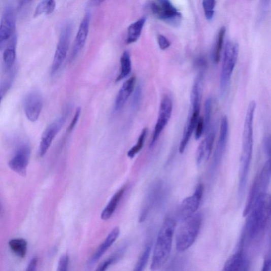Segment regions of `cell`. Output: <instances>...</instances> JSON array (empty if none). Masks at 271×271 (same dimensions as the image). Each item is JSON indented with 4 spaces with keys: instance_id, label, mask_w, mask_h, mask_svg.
I'll list each match as a JSON object with an SVG mask.
<instances>
[{
    "instance_id": "obj_2",
    "label": "cell",
    "mask_w": 271,
    "mask_h": 271,
    "mask_svg": "<svg viewBox=\"0 0 271 271\" xmlns=\"http://www.w3.org/2000/svg\"><path fill=\"white\" fill-rule=\"evenodd\" d=\"M176 224L171 218H166L160 229L156 239L151 266L152 270L162 268L170 256Z\"/></svg>"
},
{
    "instance_id": "obj_36",
    "label": "cell",
    "mask_w": 271,
    "mask_h": 271,
    "mask_svg": "<svg viewBox=\"0 0 271 271\" xmlns=\"http://www.w3.org/2000/svg\"><path fill=\"white\" fill-rule=\"evenodd\" d=\"M69 258L67 255L65 254L61 256L58 262V271H66L67 270L69 265Z\"/></svg>"
},
{
    "instance_id": "obj_15",
    "label": "cell",
    "mask_w": 271,
    "mask_h": 271,
    "mask_svg": "<svg viewBox=\"0 0 271 271\" xmlns=\"http://www.w3.org/2000/svg\"><path fill=\"white\" fill-rule=\"evenodd\" d=\"M90 18V14H86L80 24L72 49L70 58L71 61L76 59L87 41L89 31Z\"/></svg>"
},
{
    "instance_id": "obj_23",
    "label": "cell",
    "mask_w": 271,
    "mask_h": 271,
    "mask_svg": "<svg viewBox=\"0 0 271 271\" xmlns=\"http://www.w3.org/2000/svg\"><path fill=\"white\" fill-rule=\"evenodd\" d=\"M146 22V18H142L130 24L128 28L126 43L131 44L137 42L140 38Z\"/></svg>"
},
{
    "instance_id": "obj_19",
    "label": "cell",
    "mask_w": 271,
    "mask_h": 271,
    "mask_svg": "<svg viewBox=\"0 0 271 271\" xmlns=\"http://www.w3.org/2000/svg\"><path fill=\"white\" fill-rule=\"evenodd\" d=\"M120 233L119 227H115L111 231L104 242L98 248L96 251L90 258L89 264L93 265L100 260V258L115 242Z\"/></svg>"
},
{
    "instance_id": "obj_34",
    "label": "cell",
    "mask_w": 271,
    "mask_h": 271,
    "mask_svg": "<svg viewBox=\"0 0 271 271\" xmlns=\"http://www.w3.org/2000/svg\"><path fill=\"white\" fill-rule=\"evenodd\" d=\"M131 100V107L133 109H137L140 107L142 101L143 89L141 85H138L133 92Z\"/></svg>"
},
{
    "instance_id": "obj_38",
    "label": "cell",
    "mask_w": 271,
    "mask_h": 271,
    "mask_svg": "<svg viewBox=\"0 0 271 271\" xmlns=\"http://www.w3.org/2000/svg\"><path fill=\"white\" fill-rule=\"evenodd\" d=\"M157 40L159 47L162 50H165L170 47V42L163 35H158Z\"/></svg>"
},
{
    "instance_id": "obj_29",
    "label": "cell",
    "mask_w": 271,
    "mask_h": 271,
    "mask_svg": "<svg viewBox=\"0 0 271 271\" xmlns=\"http://www.w3.org/2000/svg\"><path fill=\"white\" fill-rule=\"evenodd\" d=\"M225 33L226 28L223 27L220 29L218 36L217 42L214 49V60L216 63H219L220 60L221 51L223 46Z\"/></svg>"
},
{
    "instance_id": "obj_6",
    "label": "cell",
    "mask_w": 271,
    "mask_h": 271,
    "mask_svg": "<svg viewBox=\"0 0 271 271\" xmlns=\"http://www.w3.org/2000/svg\"><path fill=\"white\" fill-rule=\"evenodd\" d=\"M202 97L190 96V112L179 146V152L182 154L186 150L199 118Z\"/></svg>"
},
{
    "instance_id": "obj_5",
    "label": "cell",
    "mask_w": 271,
    "mask_h": 271,
    "mask_svg": "<svg viewBox=\"0 0 271 271\" xmlns=\"http://www.w3.org/2000/svg\"><path fill=\"white\" fill-rule=\"evenodd\" d=\"M256 107L255 101L249 105L245 118L243 133V149L241 162L250 164L252 161L253 148V122Z\"/></svg>"
},
{
    "instance_id": "obj_16",
    "label": "cell",
    "mask_w": 271,
    "mask_h": 271,
    "mask_svg": "<svg viewBox=\"0 0 271 271\" xmlns=\"http://www.w3.org/2000/svg\"><path fill=\"white\" fill-rule=\"evenodd\" d=\"M206 134L207 137L199 145L196 153V162L198 166L206 163L210 158L215 140L216 133L214 129H211Z\"/></svg>"
},
{
    "instance_id": "obj_35",
    "label": "cell",
    "mask_w": 271,
    "mask_h": 271,
    "mask_svg": "<svg viewBox=\"0 0 271 271\" xmlns=\"http://www.w3.org/2000/svg\"><path fill=\"white\" fill-rule=\"evenodd\" d=\"M195 129V139L198 141L201 138L203 132H204V120L202 117H199Z\"/></svg>"
},
{
    "instance_id": "obj_3",
    "label": "cell",
    "mask_w": 271,
    "mask_h": 271,
    "mask_svg": "<svg viewBox=\"0 0 271 271\" xmlns=\"http://www.w3.org/2000/svg\"><path fill=\"white\" fill-rule=\"evenodd\" d=\"M202 223V216L199 213L183 219L177 232L176 245L178 251L182 252L189 249L199 235Z\"/></svg>"
},
{
    "instance_id": "obj_12",
    "label": "cell",
    "mask_w": 271,
    "mask_h": 271,
    "mask_svg": "<svg viewBox=\"0 0 271 271\" xmlns=\"http://www.w3.org/2000/svg\"><path fill=\"white\" fill-rule=\"evenodd\" d=\"M30 148L25 144L20 145L17 151L15 156L9 163L11 170L21 176H26L30 156Z\"/></svg>"
},
{
    "instance_id": "obj_42",
    "label": "cell",
    "mask_w": 271,
    "mask_h": 271,
    "mask_svg": "<svg viewBox=\"0 0 271 271\" xmlns=\"http://www.w3.org/2000/svg\"><path fill=\"white\" fill-rule=\"evenodd\" d=\"M106 0H90V4L92 6H97L101 5Z\"/></svg>"
},
{
    "instance_id": "obj_26",
    "label": "cell",
    "mask_w": 271,
    "mask_h": 271,
    "mask_svg": "<svg viewBox=\"0 0 271 271\" xmlns=\"http://www.w3.org/2000/svg\"><path fill=\"white\" fill-rule=\"evenodd\" d=\"M10 247L17 255L23 258L26 256L27 250V242L22 239H14L9 242Z\"/></svg>"
},
{
    "instance_id": "obj_28",
    "label": "cell",
    "mask_w": 271,
    "mask_h": 271,
    "mask_svg": "<svg viewBox=\"0 0 271 271\" xmlns=\"http://www.w3.org/2000/svg\"><path fill=\"white\" fill-rule=\"evenodd\" d=\"M148 132H149V130H148L147 128L143 129L137 143L136 144V145L133 146L127 153V156L129 158H133L142 150L147 137Z\"/></svg>"
},
{
    "instance_id": "obj_30",
    "label": "cell",
    "mask_w": 271,
    "mask_h": 271,
    "mask_svg": "<svg viewBox=\"0 0 271 271\" xmlns=\"http://www.w3.org/2000/svg\"><path fill=\"white\" fill-rule=\"evenodd\" d=\"M126 250L125 247H122L120 249L118 250L115 253L108 258L107 260L102 263L99 266H98L97 270L104 271L106 270L111 265H112L114 263L117 262L121 256L124 255V252Z\"/></svg>"
},
{
    "instance_id": "obj_17",
    "label": "cell",
    "mask_w": 271,
    "mask_h": 271,
    "mask_svg": "<svg viewBox=\"0 0 271 271\" xmlns=\"http://www.w3.org/2000/svg\"><path fill=\"white\" fill-rule=\"evenodd\" d=\"M136 82H137V78L132 77L122 84L115 102L114 108L115 113H118L124 108L128 98L134 91Z\"/></svg>"
},
{
    "instance_id": "obj_25",
    "label": "cell",
    "mask_w": 271,
    "mask_h": 271,
    "mask_svg": "<svg viewBox=\"0 0 271 271\" xmlns=\"http://www.w3.org/2000/svg\"><path fill=\"white\" fill-rule=\"evenodd\" d=\"M56 8L55 0H43L37 6L34 12V17H38L42 14L50 15Z\"/></svg>"
},
{
    "instance_id": "obj_39",
    "label": "cell",
    "mask_w": 271,
    "mask_h": 271,
    "mask_svg": "<svg viewBox=\"0 0 271 271\" xmlns=\"http://www.w3.org/2000/svg\"><path fill=\"white\" fill-rule=\"evenodd\" d=\"M263 145V149L265 154L269 156L270 152V140L269 137H266L264 139Z\"/></svg>"
},
{
    "instance_id": "obj_37",
    "label": "cell",
    "mask_w": 271,
    "mask_h": 271,
    "mask_svg": "<svg viewBox=\"0 0 271 271\" xmlns=\"http://www.w3.org/2000/svg\"><path fill=\"white\" fill-rule=\"evenodd\" d=\"M81 113V108L80 107H78L77 109L75 115V116H74L72 120V121L71 122V124H70L68 127L67 132H70L74 129H75V128L76 127L77 124L78 120L80 118Z\"/></svg>"
},
{
    "instance_id": "obj_41",
    "label": "cell",
    "mask_w": 271,
    "mask_h": 271,
    "mask_svg": "<svg viewBox=\"0 0 271 271\" xmlns=\"http://www.w3.org/2000/svg\"><path fill=\"white\" fill-rule=\"evenodd\" d=\"M271 269V261L269 257H267L264 261L262 270L263 271H270Z\"/></svg>"
},
{
    "instance_id": "obj_22",
    "label": "cell",
    "mask_w": 271,
    "mask_h": 271,
    "mask_svg": "<svg viewBox=\"0 0 271 271\" xmlns=\"http://www.w3.org/2000/svg\"><path fill=\"white\" fill-rule=\"evenodd\" d=\"M125 189V187H122L111 199L101 213V218L103 220H107L112 217L122 198L123 194L124 193Z\"/></svg>"
},
{
    "instance_id": "obj_43",
    "label": "cell",
    "mask_w": 271,
    "mask_h": 271,
    "mask_svg": "<svg viewBox=\"0 0 271 271\" xmlns=\"http://www.w3.org/2000/svg\"><path fill=\"white\" fill-rule=\"evenodd\" d=\"M32 0H19V4L20 6L26 5L31 2Z\"/></svg>"
},
{
    "instance_id": "obj_14",
    "label": "cell",
    "mask_w": 271,
    "mask_h": 271,
    "mask_svg": "<svg viewBox=\"0 0 271 271\" xmlns=\"http://www.w3.org/2000/svg\"><path fill=\"white\" fill-rule=\"evenodd\" d=\"M43 108V98L40 93H29L24 100V110L28 120L35 122L38 120Z\"/></svg>"
},
{
    "instance_id": "obj_8",
    "label": "cell",
    "mask_w": 271,
    "mask_h": 271,
    "mask_svg": "<svg viewBox=\"0 0 271 271\" xmlns=\"http://www.w3.org/2000/svg\"><path fill=\"white\" fill-rule=\"evenodd\" d=\"M172 110H173V101L172 98L168 95H165L160 104L158 119L150 145V148H153L155 145L160 135L168 124Z\"/></svg>"
},
{
    "instance_id": "obj_32",
    "label": "cell",
    "mask_w": 271,
    "mask_h": 271,
    "mask_svg": "<svg viewBox=\"0 0 271 271\" xmlns=\"http://www.w3.org/2000/svg\"><path fill=\"white\" fill-rule=\"evenodd\" d=\"M15 75V73L14 72H12L10 77L0 84V104H1L3 98L11 88Z\"/></svg>"
},
{
    "instance_id": "obj_18",
    "label": "cell",
    "mask_w": 271,
    "mask_h": 271,
    "mask_svg": "<svg viewBox=\"0 0 271 271\" xmlns=\"http://www.w3.org/2000/svg\"><path fill=\"white\" fill-rule=\"evenodd\" d=\"M229 125L226 116L221 120L219 137L214 155V162L215 165L219 163L225 151L228 138Z\"/></svg>"
},
{
    "instance_id": "obj_31",
    "label": "cell",
    "mask_w": 271,
    "mask_h": 271,
    "mask_svg": "<svg viewBox=\"0 0 271 271\" xmlns=\"http://www.w3.org/2000/svg\"><path fill=\"white\" fill-rule=\"evenodd\" d=\"M152 245L150 244H147L137 265L135 266L134 270L142 271L144 269L148 261L149 260Z\"/></svg>"
},
{
    "instance_id": "obj_21",
    "label": "cell",
    "mask_w": 271,
    "mask_h": 271,
    "mask_svg": "<svg viewBox=\"0 0 271 271\" xmlns=\"http://www.w3.org/2000/svg\"><path fill=\"white\" fill-rule=\"evenodd\" d=\"M16 45L17 36L15 34L11 38L3 55L4 65L6 71L11 70L14 65L16 58Z\"/></svg>"
},
{
    "instance_id": "obj_7",
    "label": "cell",
    "mask_w": 271,
    "mask_h": 271,
    "mask_svg": "<svg viewBox=\"0 0 271 271\" xmlns=\"http://www.w3.org/2000/svg\"><path fill=\"white\" fill-rule=\"evenodd\" d=\"M153 14L158 19L174 26L181 23L182 15L170 0H153L150 5Z\"/></svg>"
},
{
    "instance_id": "obj_24",
    "label": "cell",
    "mask_w": 271,
    "mask_h": 271,
    "mask_svg": "<svg viewBox=\"0 0 271 271\" xmlns=\"http://www.w3.org/2000/svg\"><path fill=\"white\" fill-rule=\"evenodd\" d=\"M121 71L116 82H119L127 78L131 71V61L130 55L128 51L123 53L120 58Z\"/></svg>"
},
{
    "instance_id": "obj_40",
    "label": "cell",
    "mask_w": 271,
    "mask_h": 271,
    "mask_svg": "<svg viewBox=\"0 0 271 271\" xmlns=\"http://www.w3.org/2000/svg\"><path fill=\"white\" fill-rule=\"evenodd\" d=\"M38 259L36 257L33 258L29 263L27 271H34L36 270L37 265H38Z\"/></svg>"
},
{
    "instance_id": "obj_20",
    "label": "cell",
    "mask_w": 271,
    "mask_h": 271,
    "mask_svg": "<svg viewBox=\"0 0 271 271\" xmlns=\"http://www.w3.org/2000/svg\"><path fill=\"white\" fill-rule=\"evenodd\" d=\"M248 262L243 250H241L229 257L224 266V270H246Z\"/></svg>"
},
{
    "instance_id": "obj_10",
    "label": "cell",
    "mask_w": 271,
    "mask_h": 271,
    "mask_svg": "<svg viewBox=\"0 0 271 271\" xmlns=\"http://www.w3.org/2000/svg\"><path fill=\"white\" fill-rule=\"evenodd\" d=\"M16 28V12L14 7L9 5L5 8L0 22V49L15 34Z\"/></svg>"
},
{
    "instance_id": "obj_13",
    "label": "cell",
    "mask_w": 271,
    "mask_h": 271,
    "mask_svg": "<svg viewBox=\"0 0 271 271\" xmlns=\"http://www.w3.org/2000/svg\"><path fill=\"white\" fill-rule=\"evenodd\" d=\"M204 189L202 184H199L193 194L182 201L180 212L183 220L191 216L198 211L202 198Z\"/></svg>"
},
{
    "instance_id": "obj_9",
    "label": "cell",
    "mask_w": 271,
    "mask_h": 271,
    "mask_svg": "<svg viewBox=\"0 0 271 271\" xmlns=\"http://www.w3.org/2000/svg\"><path fill=\"white\" fill-rule=\"evenodd\" d=\"M72 26L66 24L61 30L51 68V75L54 76L62 66L69 51Z\"/></svg>"
},
{
    "instance_id": "obj_4",
    "label": "cell",
    "mask_w": 271,
    "mask_h": 271,
    "mask_svg": "<svg viewBox=\"0 0 271 271\" xmlns=\"http://www.w3.org/2000/svg\"><path fill=\"white\" fill-rule=\"evenodd\" d=\"M240 47L238 43L228 42L225 46L220 77V94L224 96L228 87L234 69L237 63Z\"/></svg>"
},
{
    "instance_id": "obj_11",
    "label": "cell",
    "mask_w": 271,
    "mask_h": 271,
    "mask_svg": "<svg viewBox=\"0 0 271 271\" xmlns=\"http://www.w3.org/2000/svg\"><path fill=\"white\" fill-rule=\"evenodd\" d=\"M66 117L64 115L58 118L49 125L43 132L39 150L41 157H43L46 154L56 136L64 126Z\"/></svg>"
},
{
    "instance_id": "obj_33",
    "label": "cell",
    "mask_w": 271,
    "mask_h": 271,
    "mask_svg": "<svg viewBox=\"0 0 271 271\" xmlns=\"http://www.w3.org/2000/svg\"><path fill=\"white\" fill-rule=\"evenodd\" d=\"M202 6L206 19L208 20H212L215 14L216 0H203Z\"/></svg>"
},
{
    "instance_id": "obj_27",
    "label": "cell",
    "mask_w": 271,
    "mask_h": 271,
    "mask_svg": "<svg viewBox=\"0 0 271 271\" xmlns=\"http://www.w3.org/2000/svg\"><path fill=\"white\" fill-rule=\"evenodd\" d=\"M205 114L204 120V132L207 134L212 129V114L213 109V99L211 96L208 97L205 102Z\"/></svg>"
},
{
    "instance_id": "obj_1",
    "label": "cell",
    "mask_w": 271,
    "mask_h": 271,
    "mask_svg": "<svg viewBox=\"0 0 271 271\" xmlns=\"http://www.w3.org/2000/svg\"><path fill=\"white\" fill-rule=\"evenodd\" d=\"M246 224V235L250 240L255 239L264 229L270 216V195L264 191L258 193L251 207Z\"/></svg>"
}]
</instances>
